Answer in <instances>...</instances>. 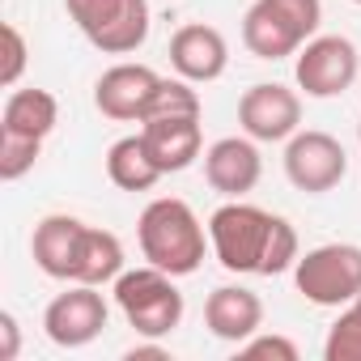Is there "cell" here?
I'll use <instances>...</instances> for the list:
<instances>
[{"label": "cell", "mask_w": 361, "mask_h": 361, "mask_svg": "<svg viewBox=\"0 0 361 361\" xmlns=\"http://www.w3.org/2000/svg\"><path fill=\"white\" fill-rule=\"evenodd\" d=\"M140 136L153 153V161L161 166V174H178L188 170L200 149H204V132H200V115H157L140 123Z\"/></svg>", "instance_id": "5bb4252c"}, {"label": "cell", "mask_w": 361, "mask_h": 361, "mask_svg": "<svg viewBox=\"0 0 361 361\" xmlns=\"http://www.w3.org/2000/svg\"><path fill=\"white\" fill-rule=\"evenodd\" d=\"M323 22V0H255L243 18V47L255 60L298 56Z\"/></svg>", "instance_id": "277c9868"}, {"label": "cell", "mask_w": 361, "mask_h": 361, "mask_svg": "<svg viewBox=\"0 0 361 361\" xmlns=\"http://www.w3.org/2000/svg\"><path fill=\"white\" fill-rule=\"evenodd\" d=\"M357 140H361V123H357Z\"/></svg>", "instance_id": "484cf974"}, {"label": "cell", "mask_w": 361, "mask_h": 361, "mask_svg": "<svg viewBox=\"0 0 361 361\" xmlns=\"http://www.w3.org/2000/svg\"><path fill=\"white\" fill-rule=\"evenodd\" d=\"M123 361H170V353L161 344H136V348L123 353Z\"/></svg>", "instance_id": "d4e9b609"}, {"label": "cell", "mask_w": 361, "mask_h": 361, "mask_svg": "<svg viewBox=\"0 0 361 361\" xmlns=\"http://www.w3.org/2000/svg\"><path fill=\"white\" fill-rule=\"evenodd\" d=\"M106 319H111V306L98 293V285H68L64 293L47 302L43 331L56 348H85L102 336Z\"/></svg>", "instance_id": "9c48e42d"}, {"label": "cell", "mask_w": 361, "mask_h": 361, "mask_svg": "<svg viewBox=\"0 0 361 361\" xmlns=\"http://www.w3.org/2000/svg\"><path fill=\"white\" fill-rule=\"evenodd\" d=\"M60 123V102L47 90H13L0 111V132L13 136H30V140H47Z\"/></svg>", "instance_id": "e0dca14e"}, {"label": "cell", "mask_w": 361, "mask_h": 361, "mask_svg": "<svg viewBox=\"0 0 361 361\" xmlns=\"http://www.w3.org/2000/svg\"><path fill=\"white\" fill-rule=\"evenodd\" d=\"M157 85H161V73H153L149 64L123 60V64H111L94 81V106L115 123H145Z\"/></svg>", "instance_id": "8fae6325"}, {"label": "cell", "mask_w": 361, "mask_h": 361, "mask_svg": "<svg viewBox=\"0 0 361 361\" xmlns=\"http://www.w3.org/2000/svg\"><path fill=\"white\" fill-rule=\"evenodd\" d=\"M209 243L226 272L238 276H281L298 264V230L247 200H226L209 217Z\"/></svg>", "instance_id": "6da1fadb"}, {"label": "cell", "mask_w": 361, "mask_h": 361, "mask_svg": "<svg viewBox=\"0 0 361 361\" xmlns=\"http://www.w3.org/2000/svg\"><path fill=\"white\" fill-rule=\"evenodd\" d=\"M115 306L128 319V327L145 340H161L183 323V293H178L174 276L145 264V268H123L115 276Z\"/></svg>", "instance_id": "3957f363"}, {"label": "cell", "mask_w": 361, "mask_h": 361, "mask_svg": "<svg viewBox=\"0 0 361 361\" xmlns=\"http://www.w3.org/2000/svg\"><path fill=\"white\" fill-rule=\"evenodd\" d=\"M0 39H5V64H0V85H18V81H22V73H26V56H30L26 35H22L13 22H5V26H0Z\"/></svg>", "instance_id": "7402d4cb"}, {"label": "cell", "mask_w": 361, "mask_h": 361, "mask_svg": "<svg viewBox=\"0 0 361 361\" xmlns=\"http://www.w3.org/2000/svg\"><path fill=\"white\" fill-rule=\"evenodd\" d=\"M39 153H43V140L0 132V178H5V183H18L22 174H30V170H35Z\"/></svg>", "instance_id": "44dd1931"}, {"label": "cell", "mask_w": 361, "mask_h": 361, "mask_svg": "<svg viewBox=\"0 0 361 361\" xmlns=\"http://www.w3.org/2000/svg\"><path fill=\"white\" fill-rule=\"evenodd\" d=\"M323 357L327 361H361V293L340 306V319L331 323L327 340H323Z\"/></svg>", "instance_id": "ffe728a7"}, {"label": "cell", "mask_w": 361, "mask_h": 361, "mask_svg": "<svg viewBox=\"0 0 361 361\" xmlns=\"http://www.w3.org/2000/svg\"><path fill=\"white\" fill-rule=\"evenodd\" d=\"M73 26L102 56H132L149 39V0H64Z\"/></svg>", "instance_id": "5b68a950"}, {"label": "cell", "mask_w": 361, "mask_h": 361, "mask_svg": "<svg viewBox=\"0 0 361 361\" xmlns=\"http://www.w3.org/2000/svg\"><path fill=\"white\" fill-rule=\"evenodd\" d=\"M136 243H140L145 264H153L170 276H192L204 264V251L213 247L196 209L178 196H157L140 209Z\"/></svg>", "instance_id": "7a4b0ae2"}, {"label": "cell", "mask_w": 361, "mask_h": 361, "mask_svg": "<svg viewBox=\"0 0 361 361\" xmlns=\"http://www.w3.org/2000/svg\"><path fill=\"white\" fill-rule=\"evenodd\" d=\"M204 327L217 340H230V344L251 340L264 327V302H259V293L247 289V285H217L209 293V302H204Z\"/></svg>", "instance_id": "9a60e30c"}, {"label": "cell", "mask_w": 361, "mask_h": 361, "mask_svg": "<svg viewBox=\"0 0 361 361\" xmlns=\"http://www.w3.org/2000/svg\"><path fill=\"white\" fill-rule=\"evenodd\" d=\"M264 174V157L255 149L251 136H221L204 149V178L209 188L230 196V200H243L247 192H255Z\"/></svg>", "instance_id": "4fadbf2b"}, {"label": "cell", "mask_w": 361, "mask_h": 361, "mask_svg": "<svg viewBox=\"0 0 361 361\" xmlns=\"http://www.w3.org/2000/svg\"><path fill=\"white\" fill-rule=\"evenodd\" d=\"M357 73L361 56L344 35H314L293 60V81L306 98H340L357 81Z\"/></svg>", "instance_id": "ba28073f"}, {"label": "cell", "mask_w": 361, "mask_h": 361, "mask_svg": "<svg viewBox=\"0 0 361 361\" xmlns=\"http://www.w3.org/2000/svg\"><path fill=\"white\" fill-rule=\"evenodd\" d=\"M119 272H123V243H119L111 230L85 226L68 285H98V289H102V285H115Z\"/></svg>", "instance_id": "ac0fdd59"}, {"label": "cell", "mask_w": 361, "mask_h": 361, "mask_svg": "<svg viewBox=\"0 0 361 361\" xmlns=\"http://www.w3.org/2000/svg\"><path fill=\"white\" fill-rule=\"evenodd\" d=\"M170 68L192 81V85H209L230 68V43L217 26L192 22V26H178L170 35Z\"/></svg>", "instance_id": "7c38bea8"}, {"label": "cell", "mask_w": 361, "mask_h": 361, "mask_svg": "<svg viewBox=\"0 0 361 361\" xmlns=\"http://www.w3.org/2000/svg\"><path fill=\"white\" fill-rule=\"evenodd\" d=\"M344 174H348V153L331 132H319V128L302 132L298 128L285 140V178L298 192L323 196V192L344 183Z\"/></svg>", "instance_id": "52a82bcc"}, {"label": "cell", "mask_w": 361, "mask_h": 361, "mask_svg": "<svg viewBox=\"0 0 361 361\" xmlns=\"http://www.w3.org/2000/svg\"><path fill=\"white\" fill-rule=\"evenodd\" d=\"M238 123L251 140H289L302 128V94L281 81H259L238 98Z\"/></svg>", "instance_id": "30bf717a"}, {"label": "cell", "mask_w": 361, "mask_h": 361, "mask_svg": "<svg viewBox=\"0 0 361 361\" xmlns=\"http://www.w3.org/2000/svg\"><path fill=\"white\" fill-rule=\"evenodd\" d=\"M293 285L314 306H348L361 293V247L357 243H323L293 264Z\"/></svg>", "instance_id": "8992f818"}, {"label": "cell", "mask_w": 361, "mask_h": 361, "mask_svg": "<svg viewBox=\"0 0 361 361\" xmlns=\"http://www.w3.org/2000/svg\"><path fill=\"white\" fill-rule=\"evenodd\" d=\"M238 353L243 357H272V361H298V344L289 340V336H251V340H243L238 344Z\"/></svg>", "instance_id": "603a6c76"}, {"label": "cell", "mask_w": 361, "mask_h": 361, "mask_svg": "<svg viewBox=\"0 0 361 361\" xmlns=\"http://www.w3.org/2000/svg\"><path fill=\"white\" fill-rule=\"evenodd\" d=\"M81 234H85V221H81V217H68V213L43 217V221L35 226V234H30V255H35L39 272L68 285V281H73V264H77Z\"/></svg>", "instance_id": "2e32d148"}, {"label": "cell", "mask_w": 361, "mask_h": 361, "mask_svg": "<svg viewBox=\"0 0 361 361\" xmlns=\"http://www.w3.org/2000/svg\"><path fill=\"white\" fill-rule=\"evenodd\" d=\"M353 5H361V0H353Z\"/></svg>", "instance_id": "4316f807"}, {"label": "cell", "mask_w": 361, "mask_h": 361, "mask_svg": "<svg viewBox=\"0 0 361 361\" xmlns=\"http://www.w3.org/2000/svg\"><path fill=\"white\" fill-rule=\"evenodd\" d=\"M22 353V327L9 310H0V361H13Z\"/></svg>", "instance_id": "cb8c5ba5"}, {"label": "cell", "mask_w": 361, "mask_h": 361, "mask_svg": "<svg viewBox=\"0 0 361 361\" xmlns=\"http://www.w3.org/2000/svg\"><path fill=\"white\" fill-rule=\"evenodd\" d=\"M106 178L119 188V192H149L157 178H161V166L153 161L145 136H119L111 149H106Z\"/></svg>", "instance_id": "d6986e66"}]
</instances>
